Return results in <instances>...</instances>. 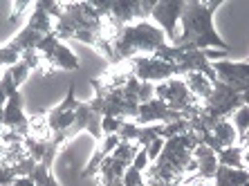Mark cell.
<instances>
[{
    "mask_svg": "<svg viewBox=\"0 0 249 186\" xmlns=\"http://www.w3.org/2000/svg\"><path fill=\"white\" fill-rule=\"evenodd\" d=\"M222 7V0H189L182 12L180 25L182 32L178 34L171 45L180 47L184 52L191 50H220V52H231L229 43L222 41V36L213 27V14Z\"/></svg>",
    "mask_w": 249,
    "mask_h": 186,
    "instance_id": "6da1fadb",
    "label": "cell"
},
{
    "mask_svg": "<svg viewBox=\"0 0 249 186\" xmlns=\"http://www.w3.org/2000/svg\"><path fill=\"white\" fill-rule=\"evenodd\" d=\"M166 43V34L148 20L126 25V27L119 29V34L112 41V52H115V63L112 65L130 61L135 56H153Z\"/></svg>",
    "mask_w": 249,
    "mask_h": 186,
    "instance_id": "7a4b0ae2",
    "label": "cell"
},
{
    "mask_svg": "<svg viewBox=\"0 0 249 186\" xmlns=\"http://www.w3.org/2000/svg\"><path fill=\"white\" fill-rule=\"evenodd\" d=\"M155 99L164 101L171 110L180 112L184 119H193L202 110V103L189 92V87H186V83L182 81L180 76H173V79H168L164 83H157Z\"/></svg>",
    "mask_w": 249,
    "mask_h": 186,
    "instance_id": "3957f363",
    "label": "cell"
},
{
    "mask_svg": "<svg viewBox=\"0 0 249 186\" xmlns=\"http://www.w3.org/2000/svg\"><path fill=\"white\" fill-rule=\"evenodd\" d=\"M36 52L41 54L43 58V65H45V74H50L52 70H63V72H74L79 70V58L76 54L65 45L56 34H47L38 47H36Z\"/></svg>",
    "mask_w": 249,
    "mask_h": 186,
    "instance_id": "277c9868",
    "label": "cell"
},
{
    "mask_svg": "<svg viewBox=\"0 0 249 186\" xmlns=\"http://www.w3.org/2000/svg\"><path fill=\"white\" fill-rule=\"evenodd\" d=\"M101 119H104V117L99 115L92 105H90V101H79L74 123L68 128V133L58 135V137H54V139H58L63 146H68L70 141L76 139L81 133H88L94 141H101L104 139V133H101Z\"/></svg>",
    "mask_w": 249,
    "mask_h": 186,
    "instance_id": "5b68a950",
    "label": "cell"
},
{
    "mask_svg": "<svg viewBox=\"0 0 249 186\" xmlns=\"http://www.w3.org/2000/svg\"><path fill=\"white\" fill-rule=\"evenodd\" d=\"M130 65V72L137 81L142 83H164L168 79L178 76V68L173 63H166V61H160L155 56H135L128 61Z\"/></svg>",
    "mask_w": 249,
    "mask_h": 186,
    "instance_id": "8992f818",
    "label": "cell"
},
{
    "mask_svg": "<svg viewBox=\"0 0 249 186\" xmlns=\"http://www.w3.org/2000/svg\"><path fill=\"white\" fill-rule=\"evenodd\" d=\"M74 92H76L74 81L68 83V90H65V97L61 99V103L54 105L52 110H47V123H50V130H52V137L68 133V128L74 123L76 108H79V99H76Z\"/></svg>",
    "mask_w": 249,
    "mask_h": 186,
    "instance_id": "52a82bcc",
    "label": "cell"
},
{
    "mask_svg": "<svg viewBox=\"0 0 249 186\" xmlns=\"http://www.w3.org/2000/svg\"><path fill=\"white\" fill-rule=\"evenodd\" d=\"M184 5H186L184 0H160L153 7L151 18L157 23V27L166 34L168 43H173L178 38V25H180Z\"/></svg>",
    "mask_w": 249,
    "mask_h": 186,
    "instance_id": "ba28073f",
    "label": "cell"
},
{
    "mask_svg": "<svg viewBox=\"0 0 249 186\" xmlns=\"http://www.w3.org/2000/svg\"><path fill=\"white\" fill-rule=\"evenodd\" d=\"M180 119H184L180 112L171 110V108H168L164 101L153 99V101H148V103H142V105H139L137 117H135L133 121L137 123V126H155V123H162V126H166V123L180 121Z\"/></svg>",
    "mask_w": 249,
    "mask_h": 186,
    "instance_id": "9c48e42d",
    "label": "cell"
},
{
    "mask_svg": "<svg viewBox=\"0 0 249 186\" xmlns=\"http://www.w3.org/2000/svg\"><path fill=\"white\" fill-rule=\"evenodd\" d=\"M2 128L14 130L20 137H29V115H25L23 108V94L20 90L14 92L5 105V117H2Z\"/></svg>",
    "mask_w": 249,
    "mask_h": 186,
    "instance_id": "30bf717a",
    "label": "cell"
},
{
    "mask_svg": "<svg viewBox=\"0 0 249 186\" xmlns=\"http://www.w3.org/2000/svg\"><path fill=\"white\" fill-rule=\"evenodd\" d=\"M178 68V76H184L189 72H200L204 74L211 83L218 81V76H215V70H213V63L207 58L204 50H191V52H184L180 58V63L175 65Z\"/></svg>",
    "mask_w": 249,
    "mask_h": 186,
    "instance_id": "8fae6325",
    "label": "cell"
},
{
    "mask_svg": "<svg viewBox=\"0 0 249 186\" xmlns=\"http://www.w3.org/2000/svg\"><path fill=\"white\" fill-rule=\"evenodd\" d=\"M119 144H122L119 135H104V139L97 141V151H94V155L90 157V162L86 164V169L81 170V180L94 177V175H97V170H99V166H101V162H104L106 157H110Z\"/></svg>",
    "mask_w": 249,
    "mask_h": 186,
    "instance_id": "7c38bea8",
    "label": "cell"
},
{
    "mask_svg": "<svg viewBox=\"0 0 249 186\" xmlns=\"http://www.w3.org/2000/svg\"><path fill=\"white\" fill-rule=\"evenodd\" d=\"M126 169L122 162H117L115 157H106L101 162L97 170V186H124V175H126Z\"/></svg>",
    "mask_w": 249,
    "mask_h": 186,
    "instance_id": "4fadbf2b",
    "label": "cell"
},
{
    "mask_svg": "<svg viewBox=\"0 0 249 186\" xmlns=\"http://www.w3.org/2000/svg\"><path fill=\"white\" fill-rule=\"evenodd\" d=\"M193 159H196V175L200 177H207V180H213L215 170H218V155L215 151H211L209 146L197 144L196 151H193Z\"/></svg>",
    "mask_w": 249,
    "mask_h": 186,
    "instance_id": "5bb4252c",
    "label": "cell"
},
{
    "mask_svg": "<svg viewBox=\"0 0 249 186\" xmlns=\"http://www.w3.org/2000/svg\"><path fill=\"white\" fill-rule=\"evenodd\" d=\"M180 79L186 83L189 92H191L200 103H204V101L211 97V92H213V83L209 81L204 74H200V72H189V74L180 76Z\"/></svg>",
    "mask_w": 249,
    "mask_h": 186,
    "instance_id": "9a60e30c",
    "label": "cell"
},
{
    "mask_svg": "<svg viewBox=\"0 0 249 186\" xmlns=\"http://www.w3.org/2000/svg\"><path fill=\"white\" fill-rule=\"evenodd\" d=\"M43 38H45V36H43L41 32H36V29H32V27H27V25H25V27L20 29V32H18L12 41L7 43V45L14 47L18 54H25V52L36 50V47H38V43H41Z\"/></svg>",
    "mask_w": 249,
    "mask_h": 186,
    "instance_id": "2e32d148",
    "label": "cell"
},
{
    "mask_svg": "<svg viewBox=\"0 0 249 186\" xmlns=\"http://www.w3.org/2000/svg\"><path fill=\"white\" fill-rule=\"evenodd\" d=\"M211 135L215 137L220 148H231V146H240V137H238V130L233 128L231 119H222L211 128Z\"/></svg>",
    "mask_w": 249,
    "mask_h": 186,
    "instance_id": "e0dca14e",
    "label": "cell"
},
{
    "mask_svg": "<svg viewBox=\"0 0 249 186\" xmlns=\"http://www.w3.org/2000/svg\"><path fill=\"white\" fill-rule=\"evenodd\" d=\"M249 182V170L245 169H227V166H218L213 177V186H243Z\"/></svg>",
    "mask_w": 249,
    "mask_h": 186,
    "instance_id": "ac0fdd59",
    "label": "cell"
},
{
    "mask_svg": "<svg viewBox=\"0 0 249 186\" xmlns=\"http://www.w3.org/2000/svg\"><path fill=\"white\" fill-rule=\"evenodd\" d=\"M29 137L41 139V141L52 139V130H50V123H47V112L29 115Z\"/></svg>",
    "mask_w": 249,
    "mask_h": 186,
    "instance_id": "d6986e66",
    "label": "cell"
},
{
    "mask_svg": "<svg viewBox=\"0 0 249 186\" xmlns=\"http://www.w3.org/2000/svg\"><path fill=\"white\" fill-rule=\"evenodd\" d=\"M218 155V164L227 169H243V146H231V148H222Z\"/></svg>",
    "mask_w": 249,
    "mask_h": 186,
    "instance_id": "ffe728a7",
    "label": "cell"
},
{
    "mask_svg": "<svg viewBox=\"0 0 249 186\" xmlns=\"http://www.w3.org/2000/svg\"><path fill=\"white\" fill-rule=\"evenodd\" d=\"M29 180L34 182L36 186H61L56 182V177L52 175V169H45L43 164H36L34 170L29 173Z\"/></svg>",
    "mask_w": 249,
    "mask_h": 186,
    "instance_id": "44dd1931",
    "label": "cell"
},
{
    "mask_svg": "<svg viewBox=\"0 0 249 186\" xmlns=\"http://www.w3.org/2000/svg\"><path fill=\"white\" fill-rule=\"evenodd\" d=\"M137 152H139V146H137V144H130V141H122V144L115 148L112 157H115L117 162H122L124 166H130Z\"/></svg>",
    "mask_w": 249,
    "mask_h": 186,
    "instance_id": "7402d4cb",
    "label": "cell"
},
{
    "mask_svg": "<svg viewBox=\"0 0 249 186\" xmlns=\"http://www.w3.org/2000/svg\"><path fill=\"white\" fill-rule=\"evenodd\" d=\"M231 123H233V128L238 130V137L243 139L249 130V105H243V108H238V110L233 112Z\"/></svg>",
    "mask_w": 249,
    "mask_h": 186,
    "instance_id": "603a6c76",
    "label": "cell"
},
{
    "mask_svg": "<svg viewBox=\"0 0 249 186\" xmlns=\"http://www.w3.org/2000/svg\"><path fill=\"white\" fill-rule=\"evenodd\" d=\"M189 130H191V121H189V119L166 123V126H162V139H171V137H178V135H186Z\"/></svg>",
    "mask_w": 249,
    "mask_h": 186,
    "instance_id": "cb8c5ba5",
    "label": "cell"
},
{
    "mask_svg": "<svg viewBox=\"0 0 249 186\" xmlns=\"http://www.w3.org/2000/svg\"><path fill=\"white\" fill-rule=\"evenodd\" d=\"M7 70H9V74H12V79H14V83H16L18 90H20V85H23V83L29 79V74H32V68H29V65L25 63L23 58H20V61H18L16 65L7 68Z\"/></svg>",
    "mask_w": 249,
    "mask_h": 186,
    "instance_id": "d4e9b609",
    "label": "cell"
},
{
    "mask_svg": "<svg viewBox=\"0 0 249 186\" xmlns=\"http://www.w3.org/2000/svg\"><path fill=\"white\" fill-rule=\"evenodd\" d=\"M139 128H142V126H137L133 119H126V121L122 123V128H119V133H117V135H119V139H122V141H130V144H137Z\"/></svg>",
    "mask_w": 249,
    "mask_h": 186,
    "instance_id": "484cf974",
    "label": "cell"
},
{
    "mask_svg": "<svg viewBox=\"0 0 249 186\" xmlns=\"http://www.w3.org/2000/svg\"><path fill=\"white\" fill-rule=\"evenodd\" d=\"M18 61H20V54H18L14 47H9V45L0 47V68H2V70H7V68L16 65Z\"/></svg>",
    "mask_w": 249,
    "mask_h": 186,
    "instance_id": "4316f807",
    "label": "cell"
},
{
    "mask_svg": "<svg viewBox=\"0 0 249 186\" xmlns=\"http://www.w3.org/2000/svg\"><path fill=\"white\" fill-rule=\"evenodd\" d=\"M144 173L137 170L135 166H128L126 175H124V186H144Z\"/></svg>",
    "mask_w": 249,
    "mask_h": 186,
    "instance_id": "83f0119b",
    "label": "cell"
},
{
    "mask_svg": "<svg viewBox=\"0 0 249 186\" xmlns=\"http://www.w3.org/2000/svg\"><path fill=\"white\" fill-rule=\"evenodd\" d=\"M126 119H117V117H104L101 119V133L104 135H117L119 128H122V123Z\"/></svg>",
    "mask_w": 249,
    "mask_h": 186,
    "instance_id": "f1b7e54d",
    "label": "cell"
},
{
    "mask_svg": "<svg viewBox=\"0 0 249 186\" xmlns=\"http://www.w3.org/2000/svg\"><path fill=\"white\" fill-rule=\"evenodd\" d=\"M16 177L18 175H16V170H14V166H9V164H0V186H12Z\"/></svg>",
    "mask_w": 249,
    "mask_h": 186,
    "instance_id": "f546056e",
    "label": "cell"
},
{
    "mask_svg": "<svg viewBox=\"0 0 249 186\" xmlns=\"http://www.w3.org/2000/svg\"><path fill=\"white\" fill-rule=\"evenodd\" d=\"M164 141L166 139H162V137H157L155 141H153L151 146H146V155H148V162H155L160 155H162V151H164Z\"/></svg>",
    "mask_w": 249,
    "mask_h": 186,
    "instance_id": "4dcf8cb0",
    "label": "cell"
},
{
    "mask_svg": "<svg viewBox=\"0 0 249 186\" xmlns=\"http://www.w3.org/2000/svg\"><path fill=\"white\" fill-rule=\"evenodd\" d=\"M32 7H34V2H25V0H20V2H14V5H12V12H9V20H12V23H16L18 18L23 16L27 9H32Z\"/></svg>",
    "mask_w": 249,
    "mask_h": 186,
    "instance_id": "1f68e13d",
    "label": "cell"
},
{
    "mask_svg": "<svg viewBox=\"0 0 249 186\" xmlns=\"http://www.w3.org/2000/svg\"><path fill=\"white\" fill-rule=\"evenodd\" d=\"M130 166H135L137 170H142V173H146V169L151 166V162H148V155H146V148H139V152L135 155L133 164Z\"/></svg>",
    "mask_w": 249,
    "mask_h": 186,
    "instance_id": "d6a6232c",
    "label": "cell"
},
{
    "mask_svg": "<svg viewBox=\"0 0 249 186\" xmlns=\"http://www.w3.org/2000/svg\"><path fill=\"white\" fill-rule=\"evenodd\" d=\"M182 186H213V180H207V177H200V175H189Z\"/></svg>",
    "mask_w": 249,
    "mask_h": 186,
    "instance_id": "836d02e7",
    "label": "cell"
},
{
    "mask_svg": "<svg viewBox=\"0 0 249 186\" xmlns=\"http://www.w3.org/2000/svg\"><path fill=\"white\" fill-rule=\"evenodd\" d=\"M12 186H36V184H34L32 180H29V177H16Z\"/></svg>",
    "mask_w": 249,
    "mask_h": 186,
    "instance_id": "e575fe53",
    "label": "cell"
},
{
    "mask_svg": "<svg viewBox=\"0 0 249 186\" xmlns=\"http://www.w3.org/2000/svg\"><path fill=\"white\" fill-rule=\"evenodd\" d=\"M243 169L249 170V144L243 146Z\"/></svg>",
    "mask_w": 249,
    "mask_h": 186,
    "instance_id": "d590c367",
    "label": "cell"
},
{
    "mask_svg": "<svg viewBox=\"0 0 249 186\" xmlns=\"http://www.w3.org/2000/svg\"><path fill=\"white\" fill-rule=\"evenodd\" d=\"M0 47H2V45H0Z\"/></svg>",
    "mask_w": 249,
    "mask_h": 186,
    "instance_id": "8d00e7d4",
    "label": "cell"
}]
</instances>
